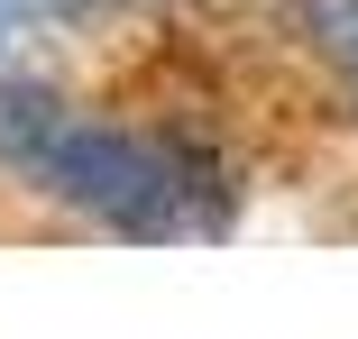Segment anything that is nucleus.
I'll return each instance as SVG.
<instances>
[{"instance_id":"obj_2","label":"nucleus","mask_w":358,"mask_h":339,"mask_svg":"<svg viewBox=\"0 0 358 339\" xmlns=\"http://www.w3.org/2000/svg\"><path fill=\"white\" fill-rule=\"evenodd\" d=\"M294 10H303V37L358 83V0H294Z\"/></svg>"},{"instance_id":"obj_1","label":"nucleus","mask_w":358,"mask_h":339,"mask_svg":"<svg viewBox=\"0 0 358 339\" xmlns=\"http://www.w3.org/2000/svg\"><path fill=\"white\" fill-rule=\"evenodd\" d=\"M0 165L129 239H202L230 220V174L202 147L83 119L46 83H0Z\"/></svg>"},{"instance_id":"obj_3","label":"nucleus","mask_w":358,"mask_h":339,"mask_svg":"<svg viewBox=\"0 0 358 339\" xmlns=\"http://www.w3.org/2000/svg\"><path fill=\"white\" fill-rule=\"evenodd\" d=\"M0 37H10V28H0Z\"/></svg>"}]
</instances>
